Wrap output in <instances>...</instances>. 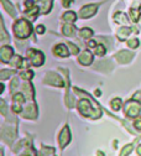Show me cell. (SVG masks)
Returning a JSON list of instances; mask_svg holds the SVG:
<instances>
[{"instance_id": "obj_1", "label": "cell", "mask_w": 141, "mask_h": 156, "mask_svg": "<svg viewBox=\"0 0 141 156\" xmlns=\"http://www.w3.org/2000/svg\"><path fill=\"white\" fill-rule=\"evenodd\" d=\"M14 32H15V36L17 38H27L31 32H32V26L29 21L24 20V19H21V20H17L15 24H14Z\"/></svg>"}, {"instance_id": "obj_2", "label": "cell", "mask_w": 141, "mask_h": 156, "mask_svg": "<svg viewBox=\"0 0 141 156\" xmlns=\"http://www.w3.org/2000/svg\"><path fill=\"white\" fill-rule=\"evenodd\" d=\"M78 110L80 112V114L84 116H89L90 119H98L102 115V110L100 109H92L89 101L87 99H80L78 103Z\"/></svg>"}, {"instance_id": "obj_3", "label": "cell", "mask_w": 141, "mask_h": 156, "mask_svg": "<svg viewBox=\"0 0 141 156\" xmlns=\"http://www.w3.org/2000/svg\"><path fill=\"white\" fill-rule=\"evenodd\" d=\"M124 110L129 118H136V116L140 115V113H141V105L132 99V101H129L125 103Z\"/></svg>"}, {"instance_id": "obj_4", "label": "cell", "mask_w": 141, "mask_h": 156, "mask_svg": "<svg viewBox=\"0 0 141 156\" xmlns=\"http://www.w3.org/2000/svg\"><path fill=\"white\" fill-rule=\"evenodd\" d=\"M27 57L30 58V61L33 66L36 67H40V66H42L44 65V61H45V56L41 51H37V50H29L27 51Z\"/></svg>"}, {"instance_id": "obj_5", "label": "cell", "mask_w": 141, "mask_h": 156, "mask_svg": "<svg viewBox=\"0 0 141 156\" xmlns=\"http://www.w3.org/2000/svg\"><path fill=\"white\" fill-rule=\"evenodd\" d=\"M15 136H16V129L14 126L10 125H3L2 128V139L6 143V144H11L15 140Z\"/></svg>"}, {"instance_id": "obj_6", "label": "cell", "mask_w": 141, "mask_h": 156, "mask_svg": "<svg viewBox=\"0 0 141 156\" xmlns=\"http://www.w3.org/2000/svg\"><path fill=\"white\" fill-rule=\"evenodd\" d=\"M45 83L51 84V86H56V87H63L65 82L62 81V78L58 74L53 73V72H48L45 76Z\"/></svg>"}, {"instance_id": "obj_7", "label": "cell", "mask_w": 141, "mask_h": 156, "mask_svg": "<svg viewBox=\"0 0 141 156\" xmlns=\"http://www.w3.org/2000/svg\"><path fill=\"white\" fill-rule=\"evenodd\" d=\"M21 115L27 119H36L37 118V107H36L35 102H29L26 108L23 109Z\"/></svg>"}, {"instance_id": "obj_8", "label": "cell", "mask_w": 141, "mask_h": 156, "mask_svg": "<svg viewBox=\"0 0 141 156\" xmlns=\"http://www.w3.org/2000/svg\"><path fill=\"white\" fill-rule=\"evenodd\" d=\"M98 8H99V4H89V5H86V6H83L82 9H80L79 16L82 17V19H88V17L93 16L97 12Z\"/></svg>"}, {"instance_id": "obj_9", "label": "cell", "mask_w": 141, "mask_h": 156, "mask_svg": "<svg viewBox=\"0 0 141 156\" xmlns=\"http://www.w3.org/2000/svg\"><path fill=\"white\" fill-rule=\"evenodd\" d=\"M69 141H71V131H69V128H68V126H65L63 130L59 133V136H58L59 147L65 149L66 145L69 144Z\"/></svg>"}, {"instance_id": "obj_10", "label": "cell", "mask_w": 141, "mask_h": 156, "mask_svg": "<svg viewBox=\"0 0 141 156\" xmlns=\"http://www.w3.org/2000/svg\"><path fill=\"white\" fill-rule=\"evenodd\" d=\"M14 103H12V110L15 113H20L23 112V104L25 103V98L21 93H17V94H14Z\"/></svg>"}, {"instance_id": "obj_11", "label": "cell", "mask_w": 141, "mask_h": 156, "mask_svg": "<svg viewBox=\"0 0 141 156\" xmlns=\"http://www.w3.org/2000/svg\"><path fill=\"white\" fill-rule=\"evenodd\" d=\"M11 57H12V48L10 46H3L0 48V60H2V62L4 63L10 62Z\"/></svg>"}, {"instance_id": "obj_12", "label": "cell", "mask_w": 141, "mask_h": 156, "mask_svg": "<svg viewBox=\"0 0 141 156\" xmlns=\"http://www.w3.org/2000/svg\"><path fill=\"white\" fill-rule=\"evenodd\" d=\"M132 57H134V53L130 52V51H120L116 55V60L120 63H128L132 60Z\"/></svg>"}, {"instance_id": "obj_13", "label": "cell", "mask_w": 141, "mask_h": 156, "mask_svg": "<svg viewBox=\"0 0 141 156\" xmlns=\"http://www.w3.org/2000/svg\"><path fill=\"white\" fill-rule=\"evenodd\" d=\"M78 62L82 63L84 66H89L92 62H93V55L89 52V51H84L79 55L78 57Z\"/></svg>"}, {"instance_id": "obj_14", "label": "cell", "mask_w": 141, "mask_h": 156, "mask_svg": "<svg viewBox=\"0 0 141 156\" xmlns=\"http://www.w3.org/2000/svg\"><path fill=\"white\" fill-rule=\"evenodd\" d=\"M53 53H55L56 56H59V57H67V56L69 55V51H68V48H67L66 45L59 44V45L55 46V48H53Z\"/></svg>"}, {"instance_id": "obj_15", "label": "cell", "mask_w": 141, "mask_h": 156, "mask_svg": "<svg viewBox=\"0 0 141 156\" xmlns=\"http://www.w3.org/2000/svg\"><path fill=\"white\" fill-rule=\"evenodd\" d=\"M23 89H24V93L26 94L27 97V102H33V88H32V84L26 82L24 86H23Z\"/></svg>"}, {"instance_id": "obj_16", "label": "cell", "mask_w": 141, "mask_h": 156, "mask_svg": "<svg viewBox=\"0 0 141 156\" xmlns=\"http://www.w3.org/2000/svg\"><path fill=\"white\" fill-rule=\"evenodd\" d=\"M2 4H3V6H4V9L10 14V16H12V17H16V11H15V8H14V5L9 2V0H2Z\"/></svg>"}, {"instance_id": "obj_17", "label": "cell", "mask_w": 141, "mask_h": 156, "mask_svg": "<svg viewBox=\"0 0 141 156\" xmlns=\"http://www.w3.org/2000/svg\"><path fill=\"white\" fill-rule=\"evenodd\" d=\"M131 29L130 27H122L119 31H118V37H119V40H122V41H124V40H126V38L129 37V35L131 34Z\"/></svg>"}, {"instance_id": "obj_18", "label": "cell", "mask_w": 141, "mask_h": 156, "mask_svg": "<svg viewBox=\"0 0 141 156\" xmlns=\"http://www.w3.org/2000/svg\"><path fill=\"white\" fill-rule=\"evenodd\" d=\"M62 32H63V35L72 37V36H74V34H76V27H74L73 25H71V24H66V25H63V27H62Z\"/></svg>"}, {"instance_id": "obj_19", "label": "cell", "mask_w": 141, "mask_h": 156, "mask_svg": "<svg viewBox=\"0 0 141 156\" xmlns=\"http://www.w3.org/2000/svg\"><path fill=\"white\" fill-rule=\"evenodd\" d=\"M0 27H2V31H0V41H2V42H8L10 40V36L8 35V32L5 30V26H4V21L3 20L0 21Z\"/></svg>"}, {"instance_id": "obj_20", "label": "cell", "mask_w": 141, "mask_h": 156, "mask_svg": "<svg viewBox=\"0 0 141 156\" xmlns=\"http://www.w3.org/2000/svg\"><path fill=\"white\" fill-rule=\"evenodd\" d=\"M38 5L41 6V11L44 14H47L51 9V5H52V0H41V2L38 3Z\"/></svg>"}, {"instance_id": "obj_21", "label": "cell", "mask_w": 141, "mask_h": 156, "mask_svg": "<svg viewBox=\"0 0 141 156\" xmlns=\"http://www.w3.org/2000/svg\"><path fill=\"white\" fill-rule=\"evenodd\" d=\"M23 62H24V60L20 56H12V58L10 60V65L12 66V67H21L23 66Z\"/></svg>"}, {"instance_id": "obj_22", "label": "cell", "mask_w": 141, "mask_h": 156, "mask_svg": "<svg viewBox=\"0 0 141 156\" xmlns=\"http://www.w3.org/2000/svg\"><path fill=\"white\" fill-rule=\"evenodd\" d=\"M62 19H63L65 21L74 23V21H76V19H77V15H76V12H73V11H67V12H65V14H63Z\"/></svg>"}, {"instance_id": "obj_23", "label": "cell", "mask_w": 141, "mask_h": 156, "mask_svg": "<svg viewBox=\"0 0 141 156\" xmlns=\"http://www.w3.org/2000/svg\"><path fill=\"white\" fill-rule=\"evenodd\" d=\"M15 73V71H9V69H2L0 71V80L5 81L6 78H9L10 76H12Z\"/></svg>"}, {"instance_id": "obj_24", "label": "cell", "mask_w": 141, "mask_h": 156, "mask_svg": "<svg viewBox=\"0 0 141 156\" xmlns=\"http://www.w3.org/2000/svg\"><path fill=\"white\" fill-rule=\"evenodd\" d=\"M66 104H67L68 108H73L74 107V98L69 93V89L67 90V94H66Z\"/></svg>"}, {"instance_id": "obj_25", "label": "cell", "mask_w": 141, "mask_h": 156, "mask_svg": "<svg viewBox=\"0 0 141 156\" xmlns=\"http://www.w3.org/2000/svg\"><path fill=\"white\" fill-rule=\"evenodd\" d=\"M79 34H80V36H82L83 38H90L93 36V31L90 29H88V27L82 29V30L79 31Z\"/></svg>"}, {"instance_id": "obj_26", "label": "cell", "mask_w": 141, "mask_h": 156, "mask_svg": "<svg viewBox=\"0 0 141 156\" xmlns=\"http://www.w3.org/2000/svg\"><path fill=\"white\" fill-rule=\"evenodd\" d=\"M114 20H115V23H128L126 16L124 14H122V12H116L114 15Z\"/></svg>"}, {"instance_id": "obj_27", "label": "cell", "mask_w": 141, "mask_h": 156, "mask_svg": "<svg viewBox=\"0 0 141 156\" xmlns=\"http://www.w3.org/2000/svg\"><path fill=\"white\" fill-rule=\"evenodd\" d=\"M111 108L113 110H120V108H122V99L120 98H114L111 101Z\"/></svg>"}, {"instance_id": "obj_28", "label": "cell", "mask_w": 141, "mask_h": 156, "mask_svg": "<svg viewBox=\"0 0 141 156\" xmlns=\"http://www.w3.org/2000/svg\"><path fill=\"white\" fill-rule=\"evenodd\" d=\"M20 77L23 78V80H25V81H30L31 78L33 77V72L32 71H24V72H21L20 73Z\"/></svg>"}, {"instance_id": "obj_29", "label": "cell", "mask_w": 141, "mask_h": 156, "mask_svg": "<svg viewBox=\"0 0 141 156\" xmlns=\"http://www.w3.org/2000/svg\"><path fill=\"white\" fill-rule=\"evenodd\" d=\"M37 12H38V9L37 8H31L26 12V15H27V17H30V20H35L36 16H37Z\"/></svg>"}, {"instance_id": "obj_30", "label": "cell", "mask_w": 141, "mask_h": 156, "mask_svg": "<svg viewBox=\"0 0 141 156\" xmlns=\"http://www.w3.org/2000/svg\"><path fill=\"white\" fill-rule=\"evenodd\" d=\"M132 150V144H129L126 146H124V149L122 150V152H120V156H128Z\"/></svg>"}, {"instance_id": "obj_31", "label": "cell", "mask_w": 141, "mask_h": 156, "mask_svg": "<svg viewBox=\"0 0 141 156\" xmlns=\"http://www.w3.org/2000/svg\"><path fill=\"white\" fill-rule=\"evenodd\" d=\"M139 16H140V12L137 10H135V9H131L130 10V17H131V20L134 23H136L139 20Z\"/></svg>"}, {"instance_id": "obj_32", "label": "cell", "mask_w": 141, "mask_h": 156, "mask_svg": "<svg viewBox=\"0 0 141 156\" xmlns=\"http://www.w3.org/2000/svg\"><path fill=\"white\" fill-rule=\"evenodd\" d=\"M55 154V150L51 147V149H48V147H42V150H41V156H51V155H53Z\"/></svg>"}, {"instance_id": "obj_33", "label": "cell", "mask_w": 141, "mask_h": 156, "mask_svg": "<svg viewBox=\"0 0 141 156\" xmlns=\"http://www.w3.org/2000/svg\"><path fill=\"white\" fill-rule=\"evenodd\" d=\"M95 55L97 56H104L105 55V47L103 45H99L95 47Z\"/></svg>"}, {"instance_id": "obj_34", "label": "cell", "mask_w": 141, "mask_h": 156, "mask_svg": "<svg viewBox=\"0 0 141 156\" xmlns=\"http://www.w3.org/2000/svg\"><path fill=\"white\" fill-rule=\"evenodd\" d=\"M0 110H2V114L3 115H8V108H6V103L4 99H0Z\"/></svg>"}, {"instance_id": "obj_35", "label": "cell", "mask_w": 141, "mask_h": 156, "mask_svg": "<svg viewBox=\"0 0 141 156\" xmlns=\"http://www.w3.org/2000/svg\"><path fill=\"white\" fill-rule=\"evenodd\" d=\"M139 45H140V42H139V40H136V38H132V40H129L128 41V46L130 48H136Z\"/></svg>"}, {"instance_id": "obj_36", "label": "cell", "mask_w": 141, "mask_h": 156, "mask_svg": "<svg viewBox=\"0 0 141 156\" xmlns=\"http://www.w3.org/2000/svg\"><path fill=\"white\" fill-rule=\"evenodd\" d=\"M67 46H68V48H69L71 53H73V55H77V53H78L79 48H78V47H77L76 45H73L72 42H68V44H67Z\"/></svg>"}, {"instance_id": "obj_37", "label": "cell", "mask_w": 141, "mask_h": 156, "mask_svg": "<svg viewBox=\"0 0 141 156\" xmlns=\"http://www.w3.org/2000/svg\"><path fill=\"white\" fill-rule=\"evenodd\" d=\"M19 86V80L17 78H14V80L11 81V86H10V90L11 92H15V89H16V87Z\"/></svg>"}, {"instance_id": "obj_38", "label": "cell", "mask_w": 141, "mask_h": 156, "mask_svg": "<svg viewBox=\"0 0 141 156\" xmlns=\"http://www.w3.org/2000/svg\"><path fill=\"white\" fill-rule=\"evenodd\" d=\"M36 32H37L38 35H42V34L45 32V26H44V25H38V26L36 27Z\"/></svg>"}, {"instance_id": "obj_39", "label": "cell", "mask_w": 141, "mask_h": 156, "mask_svg": "<svg viewBox=\"0 0 141 156\" xmlns=\"http://www.w3.org/2000/svg\"><path fill=\"white\" fill-rule=\"evenodd\" d=\"M25 6H26L27 9L33 8V0H26V2H25Z\"/></svg>"}, {"instance_id": "obj_40", "label": "cell", "mask_w": 141, "mask_h": 156, "mask_svg": "<svg viewBox=\"0 0 141 156\" xmlns=\"http://www.w3.org/2000/svg\"><path fill=\"white\" fill-rule=\"evenodd\" d=\"M132 99H134V101H140V102H141V92H136V93L134 94V97H132Z\"/></svg>"}, {"instance_id": "obj_41", "label": "cell", "mask_w": 141, "mask_h": 156, "mask_svg": "<svg viewBox=\"0 0 141 156\" xmlns=\"http://www.w3.org/2000/svg\"><path fill=\"white\" fill-rule=\"evenodd\" d=\"M62 5L65 6V8H69V5L72 4V2H73V0H62Z\"/></svg>"}, {"instance_id": "obj_42", "label": "cell", "mask_w": 141, "mask_h": 156, "mask_svg": "<svg viewBox=\"0 0 141 156\" xmlns=\"http://www.w3.org/2000/svg\"><path fill=\"white\" fill-rule=\"evenodd\" d=\"M135 128H136L137 130H141V118L135 122Z\"/></svg>"}, {"instance_id": "obj_43", "label": "cell", "mask_w": 141, "mask_h": 156, "mask_svg": "<svg viewBox=\"0 0 141 156\" xmlns=\"http://www.w3.org/2000/svg\"><path fill=\"white\" fill-rule=\"evenodd\" d=\"M89 47H97V44H95V41H89Z\"/></svg>"}, {"instance_id": "obj_44", "label": "cell", "mask_w": 141, "mask_h": 156, "mask_svg": "<svg viewBox=\"0 0 141 156\" xmlns=\"http://www.w3.org/2000/svg\"><path fill=\"white\" fill-rule=\"evenodd\" d=\"M136 151H137V155H140V156H141V145H139V146H137V150H136Z\"/></svg>"}, {"instance_id": "obj_45", "label": "cell", "mask_w": 141, "mask_h": 156, "mask_svg": "<svg viewBox=\"0 0 141 156\" xmlns=\"http://www.w3.org/2000/svg\"><path fill=\"white\" fill-rule=\"evenodd\" d=\"M100 94H102V92H100L99 89H97V92H95V95L98 97V95H100Z\"/></svg>"}, {"instance_id": "obj_46", "label": "cell", "mask_w": 141, "mask_h": 156, "mask_svg": "<svg viewBox=\"0 0 141 156\" xmlns=\"http://www.w3.org/2000/svg\"><path fill=\"white\" fill-rule=\"evenodd\" d=\"M97 155H98V156H104V154H103L102 151H98V152H97Z\"/></svg>"}, {"instance_id": "obj_47", "label": "cell", "mask_w": 141, "mask_h": 156, "mask_svg": "<svg viewBox=\"0 0 141 156\" xmlns=\"http://www.w3.org/2000/svg\"><path fill=\"white\" fill-rule=\"evenodd\" d=\"M3 89H4V84L0 86V92H3Z\"/></svg>"}]
</instances>
